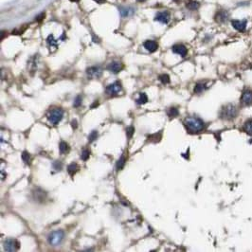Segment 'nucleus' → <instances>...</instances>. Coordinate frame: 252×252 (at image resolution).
<instances>
[{"mask_svg":"<svg viewBox=\"0 0 252 252\" xmlns=\"http://www.w3.org/2000/svg\"><path fill=\"white\" fill-rule=\"evenodd\" d=\"M184 125L188 132L198 133L202 131L205 127V123L201 118L196 117H189L184 121Z\"/></svg>","mask_w":252,"mask_h":252,"instance_id":"obj_1","label":"nucleus"},{"mask_svg":"<svg viewBox=\"0 0 252 252\" xmlns=\"http://www.w3.org/2000/svg\"><path fill=\"white\" fill-rule=\"evenodd\" d=\"M65 239V232L63 230H55L52 231L48 234L47 236V242L48 244L52 246H57L62 244V242Z\"/></svg>","mask_w":252,"mask_h":252,"instance_id":"obj_2","label":"nucleus"},{"mask_svg":"<svg viewBox=\"0 0 252 252\" xmlns=\"http://www.w3.org/2000/svg\"><path fill=\"white\" fill-rule=\"evenodd\" d=\"M236 116H237V107L231 103L225 105L221 109L220 118H222L224 119H232Z\"/></svg>","mask_w":252,"mask_h":252,"instance_id":"obj_3","label":"nucleus"},{"mask_svg":"<svg viewBox=\"0 0 252 252\" xmlns=\"http://www.w3.org/2000/svg\"><path fill=\"white\" fill-rule=\"evenodd\" d=\"M47 117L51 124L57 125L64 118V111L61 108H54L48 112Z\"/></svg>","mask_w":252,"mask_h":252,"instance_id":"obj_4","label":"nucleus"},{"mask_svg":"<svg viewBox=\"0 0 252 252\" xmlns=\"http://www.w3.org/2000/svg\"><path fill=\"white\" fill-rule=\"evenodd\" d=\"M121 91H122V86L119 82H115L113 83H110L105 88V92L110 96L118 95V93H121Z\"/></svg>","mask_w":252,"mask_h":252,"instance_id":"obj_5","label":"nucleus"},{"mask_svg":"<svg viewBox=\"0 0 252 252\" xmlns=\"http://www.w3.org/2000/svg\"><path fill=\"white\" fill-rule=\"evenodd\" d=\"M20 247V244L18 241L14 239H7L4 242V249L6 251H15Z\"/></svg>","mask_w":252,"mask_h":252,"instance_id":"obj_6","label":"nucleus"},{"mask_svg":"<svg viewBox=\"0 0 252 252\" xmlns=\"http://www.w3.org/2000/svg\"><path fill=\"white\" fill-rule=\"evenodd\" d=\"M32 198L37 202H44L47 198V192L41 188H35L32 191Z\"/></svg>","mask_w":252,"mask_h":252,"instance_id":"obj_7","label":"nucleus"},{"mask_svg":"<svg viewBox=\"0 0 252 252\" xmlns=\"http://www.w3.org/2000/svg\"><path fill=\"white\" fill-rule=\"evenodd\" d=\"M86 74L89 78H100L103 75V69L100 66H90L86 69Z\"/></svg>","mask_w":252,"mask_h":252,"instance_id":"obj_8","label":"nucleus"},{"mask_svg":"<svg viewBox=\"0 0 252 252\" xmlns=\"http://www.w3.org/2000/svg\"><path fill=\"white\" fill-rule=\"evenodd\" d=\"M170 19H171V15L168 11H160L157 13L156 15V20L160 22L162 24H168Z\"/></svg>","mask_w":252,"mask_h":252,"instance_id":"obj_9","label":"nucleus"},{"mask_svg":"<svg viewBox=\"0 0 252 252\" xmlns=\"http://www.w3.org/2000/svg\"><path fill=\"white\" fill-rule=\"evenodd\" d=\"M122 67H123L122 64L121 63V62H118V61L111 62V63L107 65V69L109 70V71L112 72V73H115V74L118 73L122 69Z\"/></svg>","mask_w":252,"mask_h":252,"instance_id":"obj_10","label":"nucleus"},{"mask_svg":"<svg viewBox=\"0 0 252 252\" xmlns=\"http://www.w3.org/2000/svg\"><path fill=\"white\" fill-rule=\"evenodd\" d=\"M231 24L233 26V28L236 30H238V32H245L246 29L247 21L246 19H244V20H233L231 22Z\"/></svg>","mask_w":252,"mask_h":252,"instance_id":"obj_11","label":"nucleus"},{"mask_svg":"<svg viewBox=\"0 0 252 252\" xmlns=\"http://www.w3.org/2000/svg\"><path fill=\"white\" fill-rule=\"evenodd\" d=\"M172 52L176 53V54L180 55L181 57H185L188 54V50L184 45H181V44H178V45H174L172 47Z\"/></svg>","mask_w":252,"mask_h":252,"instance_id":"obj_12","label":"nucleus"},{"mask_svg":"<svg viewBox=\"0 0 252 252\" xmlns=\"http://www.w3.org/2000/svg\"><path fill=\"white\" fill-rule=\"evenodd\" d=\"M241 101L243 104L245 105H250L252 104V91L247 89L246 90L242 95V98H241Z\"/></svg>","mask_w":252,"mask_h":252,"instance_id":"obj_13","label":"nucleus"},{"mask_svg":"<svg viewBox=\"0 0 252 252\" xmlns=\"http://www.w3.org/2000/svg\"><path fill=\"white\" fill-rule=\"evenodd\" d=\"M214 18H215V21L218 22V23H224V22H225L228 18V12L225 10H221L216 13Z\"/></svg>","mask_w":252,"mask_h":252,"instance_id":"obj_14","label":"nucleus"},{"mask_svg":"<svg viewBox=\"0 0 252 252\" xmlns=\"http://www.w3.org/2000/svg\"><path fill=\"white\" fill-rule=\"evenodd\" d=\"M144 47L150 52H154L157 50L158 48V44L156 41H153V40H147L143 43Z\"/></svg>","mask_w":252,"mask_h":252,"instance_id":"obj_15","label":"nucleus"},{"mask_svg":"<svg viewBox=\"0 0 252 252\" xmlns=\"http://www.w3.org/2000/svg\"><path fill=\"white\" fill-rule=\"evenodd\" d=\"M59 151L62 154H66L69 152V145L65 142V141H63L62 140L60 144H59Z\"/></svg>","mask_w":252,"mask_h":252,"instance_id":"obj_16","label":"nucleus"},{"mask_svg":"<svg viewBox=\"0 0 252 252\" xmlns=\"http://www.w3.org/2000/svg\"><path fill=\"white\" fill-rule=\"evenodd\" d=\"M186 6H187V8L189 9V10L195 11L199 7H200V4H199V2L195 1V0H189V2L187 3V5Z\"/></svg>","mask_w":252,"mask_h":252,"instance_id":"obj_17","label":"nucleus"},{"mask_svg":"<svg viewBox=\"0 0 252 252\" xmlns=\"http://www.w3.org/2000/svg\"><path fill=\"white\" fill-rule=\"evenodd\" d=\"M119 12H121V15L122 17H126L132 14L133 10L131 8H127V7H119Z\"/></svg>","mask_w":252,"mask_h":252,"instance_id":"obj_18","label":"nucleus"},{"mask_svg":"<svg viewBox=\"0 0 252 252\" xmlns=\"http://www.w3.org/2000/svg\"><path fill=\"white\" fill-rule=\"evenodd\" d=\"M78 170H79V166H78V164H76V163H71V164H69L67 167V172L71 176H73L75 174H76V172H78Z\"/></svg>","mask_w":252,"mask_h":252,"instance_id":"obj_19","label":"nucleus"},{"mask_svg":"<svg viewBox=\"0 0 252 252\" xmlns=\"http://www.w3.org/2000/svg\"><path fill=\"white\" fill-rule=\"evenodd\" d=\"M206 83H198L195 85V86H194V93L195 94H199V93H202L203 91H204L206 89Z\"/></svg>","mask_w":252,"mask_h":252,"instance_id":"obj_20","label":"nucleus"},{"mask_svg":"<svg viewBox=\"0 0 252 252\" xmlns=\"http://www.w3.org/2000/svg\"><path fill=\"white\" fill-rule=\"evenodd\" d=\"M161 136H162L161 132H159V133H156V134L149 136H148V139H149L150 141H152V142H158V141H160Z\"/></svg>","mask_w":252,"mask_h":252,"instance_id":"obj_21","label":"nucleus"},{"mask_svg":"<svg viewBox=\"0 0 252 252\" xmlns=\"http://www.w3.org/2000/svg\"><path fill=\"white\" fill-rule=\"evenodd\" d=\"M136 103H138L139 105H141V104H144L148 101V97L147 95L145 94V93H139V98L136 101Z\"/></svg>","mask_w":252,"mask_h":252,"instance_id":"obj_22","label":"nucleus"},{"mask_svg":"<svg viewBox=\"0 0 252 252\" xmlns=\"http://www.w3.org/2000/svg\"><path fill=\"white\" fill-rule=\"evenodd\" d=\"M125 162H126V159H125V157H124V156H122L119 157V159L118 160V162H117V164H116V167H117V170L118 171H121V170H122V168L124 167V165H125Z\"/></svg>","mask_w":252,"mask_h":252,"instance_id":"obj_23","label":"nucleus"},{"mask_svg":"<svg viewBox=\"0 0 252 252\" xmlns=\"http://www.w3.org/2000/svg\"><path fill=\"white\" fill-rule=\"evenodd\" d=\"M167 114H168V116H169L170 118H175V117H177L179 115V111H178L177 108L171 107V108H169V110H168Z\"/></svg>","mask_w":252,"mask_h":252,"instance_id":"obj_24","label":"nucleus"},{"mask_svg":"<svg viewBox=\"0 0 252 252\" xmlns=\"http://www.w3.org/2000/svg\"><path fill=\"white\" fill-rule=\"evenodd\" d=\"M21 158L26 164H30V154L29 153H28L27 151H24L23 153L21 154Z\"/></svg>","mask_w":252,"mask_h":252,"instance_id":"obj_25","label":"nucleus"},{"mask_svg":"<svg viewBox=\"0 0 252 252\" xmlns=\"http://www.w3.org/2000/svg\"><path fill=\"white\" fill-rule=\"evenodd\" d=\"M158 79H159V81H160L163 85H168V83H170V76L168 74H161V75H159V77H158Z\"/></svg>","mask_w":252,"mask_h":252,"instance_id":"obj_26","label":"nucleus"},{"mask_svg":"<svg viewBox=\"0 0 252 252\" xmlns=\"http://www.w3.org/2000/svg\"><path fill=\"white\" fill-rule=\"evenodd\" d=\"M244 130H245L248 135H252V119H250V121H247L245 123Z\"/></svg>","mask_w":252,"mask_h":252,"instance_id":"obj_27","label":"nucleus"},{"mask_svg":"<svg viewBox=\"0 0 252 252\" xmlns=\"http://www.w3.org/2000/svg\"><path fill=\"white\" fill-rule=\"evenodd\" d=\"M98 136H99L98 131L93 130V131L90 133V134H89V136H88V140H89V142H93V141L98 139Z\"/></svg>","mask_w":252,"mask_h":252,"instance_id":"obj_28","label":"nucleus"},{"mask_svg":"<svg viewBox=\"0 0 252 252\" xmlns=\"http://www.w3.org/2000/svg\"><path fill=\"white\" fill-rule=\"evenodd\" d=\"M82 103H83V97L81 95H78L74 100L73 106L74 107H80V106L82 105Z\"/></svg>","mask_w":252,"mask_h":252,"instance_id":"obj_29","label":"nucleus"},{"mask_svg":"<svg viewBox=\"0 0 252 252\" xmlns=\"http://www.w3.org/2000/svg\"><path fill=\"white\" fill-rule=\"evenodd\" d=\"M89 157H90V152L88 151L87 149L83 150V152H82V154H81V158L83 159V160L86 161L87 159L89 158Z\"/></svg>","mask_w":252,"mask_h":252,"instance_id":"obj_30","label":"nucleus"},{"mask_svg":"<svg viewBox=\"0 0 252 252\" xmlns=\"http://www.w3.org/2000/svg\"><path fill=\"white\" fill-rule=\"evenodd\" d=\"M134 133H135V128L133 127V126H129V127H128L127 129H126V136H127V138L129 139L133 136Z\"/></svg>","mask_w":252,"mask_h":252,"instance_id":"obj_31","label":"nucleus"},{"mask_svg":"<svg viewBox=\"0 0 252 252\" xmlns=\"http://www.w3.org/2000/svg\"><path fill=\"white\" fill-rule=\"evenodd\" d=\"M52 167H53V169L54 170H56V171H61L62 170V168H63V164H62V162L61 161H54L53 162V164H52Z\"/></svg>","mask_w":252,"mask_h":252,"instance_id":"obj_32","label":"nucleus"},{"mask_svg":"<svg viewBox=\"0 0 252 252\" xmlns=\"http://www.w3.org/2000/svg\"><path fill=\"white\" fill-rule=\"evenodd\" d=\"M47 43L50 44V45H56V42L52 35H50V36L47 37Z\"/></svg>","mask_w":252,"mask_h":252,"instance_id":"obj_33","label":"nucleus"},{"mask_svg":"<svg viewBox=\"0 0 252 252\" xmlns=\"http://www.w3.org/2000/svg\"><path fill=\"white\" fill-rule=\"evenodd\" d=\"M71 126L73 129H76V128L78 127V124H77V121L76 119H73V121H71Z\"/></svg>","mask_w":252,"mask_h":252,"instance_id":"obj_34","label":"nucleus"},{"mask_svg":"<svg viewBox=\"0 0 252 252\" xmlns=\"http://www.w3.org/2000/svg\"><path fill=\"white\" fill-rule=\"evenodd\" d=\"M45 17V13H41V14H39V16L36 17V20L37 21H42V19Z\"/></svg>","mask_w":252,"mask_h":252,"instance_id":"obj_35","label":"nucleus"},{"mask_svg":"<svg viewBox=\"0 0 252 252\" xmlns=\"http://www.w3.org/2000/svg\"><path fill=\"white\" fill-rule=\"evenodd\" d=\"M98 105H99L98 101H95V103L91 105V108H95V107H97V106H98Z\"/></svg>","mask_w":252,"mask_h":252,"instance_id":"obj_36","label":"nucleus"},{"mask_svg":"<svg viewBox=\"0 0 252 252\" xmlns=\"http://www.w3.org/2000/svg\"><path fill=\"white\" fill-rule=\"evenodd\" d=\"M95 1H96L97 3H99V4H103V3H105V2H106V0H95Z\"/></svg>","mask_w":252,"mask_h":252,"instance_id":"obj_37","label":"nucleus"},{"mask_svg":"<svg viewBox=\"0 0 252 252\" xmlns=\"http://www.w3.org/2000/svg\"><path fill=\"white\" fill-rule=\"evenodd\" d=\"M1 174H2V180L5 178V174H4V172H1Z\"/></svg>","mask_w":252,"mask_h":252,"instance_id":"obj_38","label":"nucleus"},{"mask_svg":"<svg viewBox=\"0 0 252 252\" xmlns=\"http://www.w3.org/2000/svg\"><path fill=\"white\" fill-rule=\"evenodd\" d=\"M70 1H71V2H79L80 0H70Z\"/></svg>","mask_w":252,"mask_h":252,"instance_id":"obj_39","label":"nucleus"},{"mask_svg":"<svg viewBox=\"0 0 252 252\" xmlns=\"http://www.w3.org/2000/svg\"><path fill=\"white\" fill-rule=\"evenodd\" d=\"M138 1H139V2H142V1H145V0H138Z\"/></svg>","mask_w":252,"mask_h":252,"instance_id":"obj_40","label":"nucleus"}]
</instances>
